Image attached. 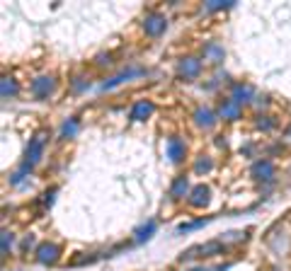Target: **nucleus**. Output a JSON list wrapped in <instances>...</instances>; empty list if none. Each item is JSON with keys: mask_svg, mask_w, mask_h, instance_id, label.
Here are the masks:
<instances>
[{"mask_svg": "<svg viewBox=\"0 0 291 271\" xmlns=\"http://www.w3.org/2000/svg\"><path fill=\"white\" fill-rule=\"evenodd\" d=\"M209 187H204V184H199V187H194L192 194H189V203H192L194 208H202V206H207L209 203Z\"/></svg>", "mask_w": 291, "mask_h": 271, "instance_id": "6e6552de", "label": "nucleus"}, {"mask_svg": "<svg viewBox=\"0 0 291 271\" xmlns=\"http://www.w3.org/2000/svg\"><path fill=\"white\" fill-rule=\"evenodd\" d=\"M250 97H252V90H250L248 85H236V87H233V99H236L238 104L250 102Z\"/></svg>", "mask_w": 291, "mask_h": 271, "instance_id": "dca6fc26", "label": "nucleus"}, {"mask_svg": "<svg viewBox=\"0 0 291 271\" xmlns=\"http://www.w3.org/2000/svg\"><path fill=\"white\" fill-rule=\"evenodd\" d=\"M223 242L221 240H214V242L199 244V247H192L187 254H182V259H192V257H211V254H219L221 252Z\"/></svg>", "mask_w": 291, "mask_h": 271, "instance_id": "20e7f679", "label": "nucleus"}, {"mask_svg": "<svg viewBox=\"0 0 291 271\" xmlns=\"http://www.w3.org/2000/svg\"><path fill=\"white\" fill-rule=\"evenodd\" d=\"M0 92H3V99L17 95V82H15L13 78H3V87H0Z\"/></svg>", "mask_w": 291, "mask_h": 271, "instance_id": "f3484780", "label": "nucleus"}, {"mask_svg": "<svg viewBox=\"0 0 291 271\" xmlns=\"http://www.w3.org/2000/svg\"><path fill=\"white\" fill-rule=\"evenodd\" d=\"M199 70H202V61H197V58H184L180 63V75L184 78H197Z\"/></svg>", "mask_w": 291, "mask_h": 271, "instance_id": "f8f14e48", "label": "nucleus"}, {"mask_svg": "<svg viewBox=\"0 0 291 271\" xmlns=\"http://www.w3.org/2000/svg\"><path fill=\"white\" fill-rule=\"evenodd\" d=\"M187 187H189V182H187V177H177L175 182H172V187H170V196L172 199H180L187 194Z\"/></svg>", "mask_w": 291, "mask_h": 271, "instance_id": "4468645a", "label": "nucleus"}, {"mask_svg": "<svg viewBox=\"0 0 291 271\" xmlns=\"http://www.w3.org/2000/svg\"><path fill=\"white\" fill-rule=\"evenodd\" d=\"M153 232H155V223H153V220H148L143 228H139V230H136V242H143V240H148Z\"/></svg>", "mask_w": 291, "mask_h": 271, "instance_id": "a211bd4d", "label": "nucleus"}, {"mask_svg": "<svg viewBox=\"0 0 291 271\" xmlns=\"http://www.w3.org/2000/svg\"><path fill=\"white\" fill-rule=\"evenodd\" d=\"M211 167H214V163H211V160H199V163L194 165V170H197V172H209V170H211Z\"/></svg>", "mask_w": 291, "mask_h": 271, "instance_id": "aec40b11", "label": "nucleus"}, {"mask_svg": "<svg viewBox=\"0 0 291 271\" xmlns=\"http://www.w3.org/2000/svg\"><path fill=\"white\" fill-rule=\"evenodd\" d=\"M204 56H207L211 63H219L223 61V49L219 44H207V49H204Z\"/></svg>", "mask_w": 291, "mask_h": 271, "instance_id": "2eb2a0df", "label": "nucleus"}, {"mask_svg": "<svg viewBox=\"0 0 291 271\" xmlns=\"http://www.w3.org/2000/svg\"><path fill=\"white\" fill-rule=\"evenodd\" d=\"M143 29H146L148 37H160L167 29V20L163 15L151 13V15H146V20H143Z\"/></svg>", "mask_w": 291, "mask_h": 271, "instance_id": "f03ea898", "label": "nucleus"}, {"mask_svg": "<svg viewBox=\"0 0 291 271\" xmlns=\"http://www.w3.org/2000/svg\"><path fill=\"white\" fill-rule=\"evenodd\" d=\"M289 138H291V128H289Z\"/></svg>", "mask_w": 291, "mask_h": 271, "instance_id": "5701e85b", "label": "nucleus"}, {"mask_svg": "<svg viewBox=\"0 0 291 271\" xmlns=\"http://www.w3.org/2000/svg\"><path fill=\"white\" fill-rule=\"evenodd\" d=\"M54 87H56V82L51 75H39L37 80L32 82V95L37 97V99H46L54 92Z\"/></svg>", "mask_w": 291, "mask_h": 271, "instance_id": "7ed1b4c3", "label": "nucleus"}, {"mask_svg": "<svg viewBox=\"0 0 291 271\" xmlns=\"http://www.w3.org/2000/svg\"><path fill=\"white\" fill-rule=\"evenodd\" d=\"M194 121H197V126L211 128V126L216 123V114H214L209 107H199L197 111H194Z\"/></svg>", "mask_w": 291, "mask_h": 271, "instance_id": "0eeeda50", "label": "nucleus"}, {"mask_svg": "<svg viewBox=\"0 0 291 271\" xmlns=\"http://www.w3.org/2000/svg\"><path fill=\"white\" fill-rule=\"evenodd\" d=\"M165 150H167V158H170L172 163H180L182 158H184V143H182L180 138H170Z\"/></svg>", "mask_w": 291, "mask_h": 271, "instance_id": "9d476101", "label": "nucleus"}, {"mask_svg": "<svg viewBox=\"0 0 291 271\" xmlns=\"http://www.w3.org/2000/svg\"><path fill=\"white\" fill-rule=\"evenodd\" d=\"M136 75H141L139 68H129V70H124V73H119V75H114L112 80L102 82V90H112V87H117V85H122L124 80H129V78H136Z\"/></svg>", "mask_w": 291, "mask_h": 271, "instance_id": "9b49d317", "label": "nucleus"}, {"mask_svg": "<svg viewBox=\"0 0 291 271\" xmlns=\"http://www.w3.org/2000/svg\"><path fill=\"white\" fill-rule=\"evenodd\" d=\"M153 109H155V107H153L151 102L141 99V102H136L134 109H131V119H134V121H143V119H148V116L153 114Z\"/></svg>", "mask_w": 291, "mask_h": 271, "instance_id": "1a4fd4ad", "label": "nucleus"}, {"mask_svg": "<svg viewBox=\"0 0 291 271\" xmlns=\"http://www.w3.org/2000/svg\"><path fill=\"white\" fill-rule=\"evenodd\" d=\"M233 3H221V0H211L207 5V10H221V8H231Z\"/></svg>", "mask_w": 291, "mask_h": 271, "instance_id": "412c9836", "label": "nucleus"}, {"mask_svg": "<svg viewBox=\"0 0 291 271\" xmlns=\"http://www.w3.org/2000/svg\"><path fill=\"white\" fill-rule=\"evenodd\" d=\"M42 155H44V136L39 133V136H34V138H32V143L27 146V155H25V163H22V170H20V172L15 175V179H13L15 184H17V182L22 179V175H25V172H29V170H32L34 165H37L39 160H42Z\"/></svg>", "mask_w": 291, "mask_h": 271, "instance_id": "f257e3e1", "label": "nucleus"}, {"mask_svg": "<svg viewBox=\"0 0 291 271\" xmlns=\"http://www.w3.org/2000/svg\"><path fill=\"white\" fill-rule=\"evenodd\" d=\"M219 116H221V119H226V121H236L238 116H240V104H238L233 97L223 99L221 107H219Z\"/></svg>", "mask_w": 291, "mask_h": 271, "instance_id": "423d86ee", "label": "nucleus"}, {"mask_svg": "<svg viewBox=\"0 0 291 271\" xmlns=\"http://www.w3.org/2000/svg\"><path fill=\"white\" fill-rule=\"evenodd\" d=\"M61 254V249H58V244L54 242H44L37 247V259L42 261V264H54L56 259Z\"/></svg>", "mask_w": 291, "mask_h": 271, "instance_id": "39448f33", "label": "nucleus"}, {"mask_svg": "<svg viewBox=\"0 0 291 271\" xmlns=\"http://www.w3.org/2000/svg\"><path fill=\"white\" fill-rule=\"evenodd\" d=\"M252 175L260 177V179H272L274 177V165L269 163V160H257V163L252 165Z\"/></svg>", "mask_w": 291, "mask_h": 271, "instance_id": "ddd939ff", "label": "nucleus"}, {"mask_svg": "<svg viewBox=\"0 0 291 271\" xmlns=\"http://www.w3.org/2000/svg\"><path fill=\"white\" fill-rule=\"evenodd\" d=\"M10 244H13V235L5 230L3 232V254H8V247H10Z\"/></svg>", "mask_w": 291, "mask_h": 271, "instance_id": "4be33fe9", "label": "nucleus"}, {"mask_svg": "<svg viewBox=\"0 0 291 271\" xmlns=\"http://www.w3.org/2000/svg\"><path fill=\"white\" fill-rule=\"evenodd\" d=\"M78 128H80V123H78V119H70V121L63 123L61 133H63V138H73V136L78 133Z\"/></svg>", "mask_w": 291, "mask_h": 271, "instance_id": "6ab92c4d", "label": "nucleus"}]
</instances>
